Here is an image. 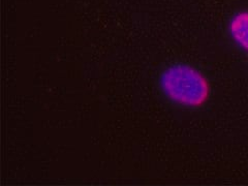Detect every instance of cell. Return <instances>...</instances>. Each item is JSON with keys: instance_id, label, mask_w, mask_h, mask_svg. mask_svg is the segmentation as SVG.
Returning a JSON list of instances; mask_svg holds the SVG:
<instances>
[{"instance_id": "cell-1", "label": "cell", "mask_w": 248, "mask_h": 186, "mask_svg": "<svg viewBox=\"0 0 248 186\" xmlns=\"http://www.w3.org/2000/svg\"><path fill=\"white\" fill-rule=\"evenodd\" d=\"M155 87L162 100L184 112H200L213 98V83L205 69L187 60H173L159 67Z\"/></svg>"}, {"instance_id": "cell-2", "label": "cell", "mask_w": 248, "mask_h": 186, "mask_svg": "<svg viewBox=\"0 0 248 186\" xmlns=\"http://www.w3.org/2000/svg\"><path fill=\"white\" fill-rule=\"evenodd\" d=\"M224 34L232 50L248 61V6H240L228 15Z\"/></svg>"}]
</instances>
